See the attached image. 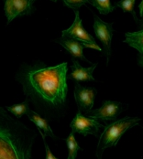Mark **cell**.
I'll use <instances>...</instances> for the list:
<instances>
[{"instance_id": "obj_13", "label": "cell", "mask_w": 143, "mask_h": 159, "mask_svg": "<svg viewBox=\"0 0 143 159\" xmlns=\"http://www.w3.org/2000/svg\"><path fill=\"white\" fill-rule=\"evenodd\" d=\"M27 115L29 116V119L38 127V129L40 131H41L46 136L48 135V136H50L52 138H55V135H54L51 128L50 127L47 120H45L40 114L36 113L35 111H31V110L29 111V112L27 113Z\"/></svg>"}, {"instance_id": "obj_16", "label": "cell", "mask_w": 143, "mask_h": 159, "mask_svg": "<svg viewBox=\"0 0 143 159\" xmlns=\"http://www.w3.org/2000/svg\"><path fill=\"white\" fill-rule=\"evenodd\" d=\"M7 110L10 111L12 114H14L17 118H20L22 115L27 114L30 111V107H29V101L26 100L25 102H23L22 103L19 104H15V105H11V106H7Z\"/></svg>"}, {"instance_id": "obj_8", "label": "cell", "mask_w": 143, "mask_h": 159, "mask_svg": "<svg viewBox=\"0 0 143 159\" xmlns=\"http://www.w3.org/2000/svg\"><path fill=\"white\" fill-rule=\"evenodd\" d=\"M74 12H75V18H74V21L73 25L69 29L63 30L62 37L72 38V39H76V40H79L81 42L89 43V44H92V45H97V43L95 42V39L93 38V36L90 35L83 27L82 19H81L79 15V11L76 10Z\"/></svg>"}, {"instance_id": "obj_2", "label": "cell", "mask_w": 143, "mask_h": 159, "mask_svg": "<svg viewBox=\"0 0 143 159\" xmlns=\"http://www.w3.org/2000/svg\"><path fill=\"white\" fill-rule=\"evenodd\" d=\"M36 133L0 107V159H29Z\"/></svg>"}, {"instance_id": "obj_20", "label": "cell", "mask_w": 143, "mask_h": 159, "mask_svg": "<svg viewBox=\"0 0 143 159\" xmlns=\"http://www.w3.org/2000/svg\"><path fill=\"white\" fill-rule=\"evenodd\" d=\"M139 8H140V15L142 16L143 15V0L141 2V4L139 5Z\"/></svg>"}, {"instance_id": "obj_17", "label": "cell", "mask_w": 143, "mask_h": 159, "mask_svg": "<svg viewBox=\"0 0 143 159\" xmlns=\"http://www.w3.org/2000/svg\"><path fill=\"white\" fill-rule=\"evenodd\" d=\"M136 0H120L115 4V7H117L121 8L124 12H129L132 14L133 17L135 18L136 21H138V18L136 16L135 10H134V6H135Z\"/></svg>"}, {"instance_id": "obj_21", "label": "cell", "mask_w": 143, "mask_h": 159, "mask_svg": "<svg viewBox=\"0 0 143 159\" xmlns=\"http://www.w3.org/2000/svg\"><path fill=\"white\" fill-rule=\"evenodd\" d=\"M143 26V15H142V20L141 21V27H142Z\"/></svg>"}, {"instance_id": "obj_5", "label": "cell", "mask_w": 143, "mask_h": 159, "mask_svg": "<svg viewBox=\"0 0 143 159\" xmlns=\"http://www.w3.org/2000/svg\"><path fill=\"white\" fill-rule=\"evenodd\" d=\"M70 127L72 128L74 133L81 134L83 136H86L87 134L97 136L99 130L103 127V125L96 119L89 116L87 117L86 115L82 114L81 111H78L72 121Z\"/></svg>"}, {"instance_id": "obj_7", "label": "cell", "mask_w": 143, "mask_h": 159, "mask_svg": "<svg viewBox=\"0 0 143 159\" xmlns=\"http://www.w3.org/2000/svg\"><path fill=\"white\" fill-rule=\"evenodd\" d=\"M122 111V105L118 102L105 101L103 105L96 110H90L85 112L86 116L101 121H114Z\"/></svg>"}, {"instance_id": "obj_12", "label": "cell", "mask_w": 143, "mask_h": 159, "mask_svg": "<svg viewBox=\"0 0 143 159\" xmlns=\"http://www.w3.org/2000/svg\"><path fill=\"white\" fill-rule=\"evenodd\" d=\"M125 43L138 50V64L143 69V29L125 34Z\"/></svg>"}, {"instance_id": "obj_18", "label": "cell", "mask_w": 143, "mask_h": 159, "mask_svg": "<svg viewBox=\"0 0 143 159\" xmlns=\"http://www.w3.org/2000/svg\"><path fill=\"white\" fill-rule=\"evenodd\" d=\"M63 2L66 7L72 8L74 11L78 10L83 5L90 3L89 0H63Z\"/></svg>"}, {"instance_id": "obj_11", "label": "cell", "mask_w": 143, "mask_h": 159, "mask_svg": "<svg viewBox=\"0 0 143 159\" xmlns=\"http://www.w3.org/2000/svg\"><path fill=\"white\" fill-rule=\"evenodd\" d=\"M97 64H93L91 67L83 68L75 60H73V65L71 67L72 73L69 75L70 79L74 80L76 81H95V78L93 77V72L95 70Z\"/></svg>"}, {"instance_id": "obj_15", "label": "cell", "mask_w": 143, "mask_h": 159, "mask_svg": "<svg viewBox=\"0 0 143 159\" xmlns=\"http://www.w3.org/2000/svg\"><path fill=\"white\" fill-rule=\"evenodd\" d=\"M65 142L67 143L68 146V150H69V155H68V158L69 159H74L77 157V152L81 149L79 144L77 143L75 137H74V133H71L69 134V136L65 139Z\"/></svg>"}, {"instance_id": "obj_9", "label": "cell", "mask_w": 143, "mask_h": 159, "mask_svg": "<svg viewBox=\"0 0 143 159\" xmlns=\"http://www.w3.org/2000/svg\"><path fill=\"white\" fill-rule=\"evenodd\" d=\"M97 92L93 87H83L76 83L74 89V98L79 111L84 113L92 110Z\"/></svg>"}, {"instance_id": "obj_14", "label": "cell", "mask_w": 143, "mask_h": 159, "mask_svg": "<svg viewBox=\"0 0 143 159\" xmlns=\"http://www.w3.org/2000/svg\"><path fill=\"white\" fill-rule=\"evenodd\" d=\"M90 3L102 15H107L115 9V6L112 5L110 0H91Z\"/></svg>"}, {"instance_id": "obj_1", "label": "cell", "mask_w": 143, "mask_h": 159, "mask_svg": "<svg viewBox=\"0 0 143 159\" xmlns=\"http://www.w3.org/2000/svg\"><path fill=\"white\" fill-rule=\"evenodd\" d=\"M67 71L66 62L51 67L37 63L24 67L17 79L23 85L26 95L52 106H59L65 102L67 96Z\"/></svg>"}, {"instance_id": "obj_3", "label": "cell", "mask_w": 143, "mask_h": 159, "mask_svg": "<svg viewBox=\"0 0 143 159\" xmlns=\"http://www.w3.org/2000/svg\"><path fill=\"white\" fill-rule=\"evenodd\" d=\"M141 118L138 117H126L121 120L115 121L110 125L105 127L104 132L100 135L99 142L97 144L95 155L97 158L101 159L103 153L106 149L114 147L118 143L121 136L127 132L128 129L134 127L139 125Z\"/></svg>"}, {"instance_id": "obj_6", "label": "cell", "mask_w": 143, "mask_h": 159, "mask_svg": "<svg viewBox=\"0 0 143 159\" xmlns=\"http://www.w3.org/2000/svg\"><path fill=\"white\" fill-rule=\"evenodd\" d=\"M95 22H94V30L97 39L100 40V42L103 44L104 47V53L108 59L111 55V41L113 37V24L107 23L97 16H94Z\"/></svg>"}, {"instance_id": "obj_4", "label": "cell", "mask_w": 143, "mask_h": 159, "mask_svg": "<svg viewBox=\"0 0 143 159\" xmlns=\"http://www.w3.org/2000/svg\"><path fill=\"white\" fill-rule=\"evenodd\" d=\"M4 11L7 18V23H10L17 16L31 15L35 10L33 3L35 0H3Z\"/></svg>"}, {"instance_id": "obj_19", "label": "cell", "mask_w": 143, "mask_h": 159, "mask_svg": "<svg viewBox=\"0 0 143 159\" xmlns=\"http://www.w3.org/2000/svg\"><path fill=\"white\" fill-rule=\"evenodd\" d=\"M40 131V130H39ZM40 134L41 135V137H42V140H43V143H44V146H45V150H46V158L47 159H56V157H54L53 155H52V153L50 152V147H49V145L46 143V140H45V134L41 132V131H40Z\"/></svg>"}, {"instance_id": "obj_10", "label": "cell", "mask_w": 143, "mask_h": 159, "mask_svg": "<svg viewBox=\"0 0 143 159\" xmlns=\"http://www.w3.org/2000/svg\"><path fill=\"white\" fill-rule=\"evenodd\" d=\"M56 42L60 43L73 56V58L79 59V60L87 61V62H89V61L86 60V58L83 55V48H95V49L98 50V51H101L102 50V48H100L98 45H92V44H89V43L81 42L79 40H76V39H72V38H64V37H62L60 39H57Z\"/></svg>"}, {"instance_id": "obj_22", "label": "cell", "mask_w": 143, "mask_h": 159, "mask_svg": "<svg viewBox=\"0 0 143 159\" xmlns=\"http://www.w3.org/2000/svg\"><path fill=\"white\" fill-rule=\"evenodd\" d=\"M36 1V0H35ZM51 1H53V2H57V0H51Z\"/></svg>"}]
</instances>
